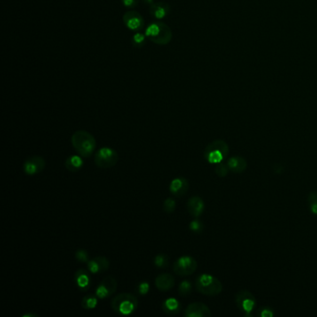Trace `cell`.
Segmentation results:
<instances>
[{
    "mask_svg": "<svg viewBox=\"0 0 317 317\" xmlns=\"http://www.w3.org/2000/svg\"><path fill=\"white\" fill-rule=\"evenodd\" d=\"M71 143L76 153L86 158L94 153L97 145L94 136L86 130L75 131L72 135Z\"/></svg>",
    "mask_w": 317,
    "mask_h": 317,
    "instance_id": "cell-1",
    "label": "cell"
},
{
    "mask_svg": "<svg viewBox=\"0 0 317 317\" xmlns=\"http://www.w3.org/2000/svg\"><path fill=\"white\" fill-rule=\"evenodd\" d=\"M145 35L150 41L158 46L169 44L173 37L171 28L162 22L152 23L145 30Z\"/></svg>",
    "mask_w": 317,
    "mask_h": 317,
    "instance_id": "cell-2",
    "label": "cell"
},
{
    "mask_svg": "<svg viewBox=\"0 0 317 317\" xmlns=\"http://www.w3.org/2000/svg\"><path fill=\"white\" fill-rule=\"evenodd\" d=\"M229 153V145L225 141L215 140L206 146L204 151V157L208 163L217 165L227 158Z\"/></svg>",
    "mask_w": 317,
    "mask_h": 317,
    "instance_id": "cell-3",
    "label": "cell"
},
{
    "mask_svg": "<svg viewBox=\"0 0 317 317\" xmlns=\"http://www.w3.org/2000/svg\"><path fill=\"white\" fill-rule=\"evenodd\" d=\"M195 288L205 296L214 297L223 292V286L218 278L208 273H203L196 279Z\"/></svg>",
    "mask_w": 317,
    "mask_h": 317,
    "instance_id": "cell-4",
    "label": "cell"
},
{
    "mask_svg": "<svg viewBox=\"0 0 317 317\" xmlns=\"http://www.w3.org/2000/svg\"><path fill=\"white\" fill-rule=\"evenodd\" d=\"M112 308L114 312L121 315L133 313L138 307V299L130 293H121L112 301Z\"/></svg>",
    "mask_w": 317,
    "mask_h": 317,
    "instance_id": "cell-5",
    "label": "cell"
},
{
    "mask_svg": "<svg viewBox=\"0 0 317 317\" xmlns=\"http://www.w3.org/2000/svg\"><path fill=\"white\" fill-rule=\"evenodd\" d=\"M118 158V154L115 150L110 147H103L96 152L94 161L100 169H110L116 165Z\"/></svg>",
    "mask_w": 317,
    "mask_h": 317,
    "instance_id": "cell-6",
    "label": "cell"
},
{
    "mask_svg": "<svg viewBox=\"0 0 317 317\" xmlns=\"http://www.w3.org/2000/svg\"><path fill=\"white\" fill-rule=\"evenodd\" d=\"M235 304L244 315L251 316L257 305V301L252 293L248 290H240L235 295Z\"/></svg>",
    "mask_w": 317,
    "mask_h": 317,
    "instance_id": "cell-7",
    "label": "cell"
},
{
    "mask_svg": "<svg viewBox=\"0 0 317 317\" xmlns=\"http://www.w3.org/2000/svg\"><path fill=\"white\" fill-rule=\"evenodd\" d=\"M197 266L195 259L191 256H183L174 263L173 271L180 276H188L196 271Z\"/></svg>",
    "mask_w": 317,
    "mask_h": 317,
    "instance_id": "cell-8",
    "label": "cell"
},
{
    "mask_svg": "<svg viewBox=\"0 0 317 317\" xmlns=\"http://www.w3.org/2000/svg\"><path fill=\"white\" fill-rule=\"evenodd\" d=\"M123 23L126 27L133 32H140L144 29L145 22L143 15L134 10H127L123 15Z\"/></svg>",
    "mask_w": 317,
    "mask_h": 317,
    "instance_id": "cell-9",
    "label": "cell"
},
{
    "mask_svg": "<svg viewBox=\"0 0 317 317\" xmlns=\"http://www.w3.org/2000/svg\"><path fill=\"white\" fill-rule=\"evenodd\" d=\"M117 289V281L113 276L104 278L96 289V295L99 299H106L112 296Z\"/></svg>",
    "mask_w": 317,
    "mask_h": 317,
    "instance_id": "cell-10",
    "label": "cell"
},
{
    "mask_svg": "<svg viewBox=\"0 0 317 317\" xmlns=\"http://www.w3.org/2000/svg\"><path fill=\"white\" fill-rule=\"evenodd\" d=\"M46 167V161L43 157L35 155L26 159L24 163V170L25 173L30 176L40 173L44 170Z\"/></svg>",
    "mask_w": 317,
    "mask_h": 317,
    "instance_id": "cell-11",
    "label": "cell"
},
{
    "mask_svg": "<svg viewBox=\"0 0 317 317\" xmlns=\"http://www.w3.org/2000/svg\"><path fill=\"white\" fill-rule=\"evenodd\" d=\"M211 314L210 309L202 303L189 304L184 312V315L186 317H210Z\"/></svg>",
    "mask_w": 317,
    "mask_h": 317,
    "instance_id": "cell-12",
    "label": "cell"
},
{
    "mask_svg": "<svg viewBox=\"0 0 317 317\" xmlns=\"http://www.w3.org/2000/svg\"><path fill=\"white\" fill-rule=\"evenodd\" d=\"M189 187H190V184H189L188 180H186L184 177H179L171 181L170 185H169V191L174 196L181 197L187 193Z\"/></svg>",
    "mask_w": 317,
    "mask_h": 317,
    "instance_id": "cell-13",
    "label": "cell"
},
{
    "mask_svg": "<svg viewBox=\"0 0 317 317\" xmlns=\"http://www.w3.org/2000/svg\"><path fill=\"white\" fill-rule=\"evenodd\" d=\"M170 11H171L170 6L164 1L154 2V4L150 6V9H149L150 14L152 15L156 20H163L170 13Z\"/></svg>",
    "mask_w": 317,
    "mask_h": 317,
    "instance_id": "cell-14",
    "label": "cell"
},
{
    "mask_svg": "<svg viewBox=\"0 0 317 317\" xmlns=\"http://www.w3.org/2000/svg\"><path fill=\"white\" fill-rule=\"evenodd\" d=\"M110 267L108 259L104 256H99L91 259L88 262V269L91 273H101L107 271Z\"/></svg>",
    "mask_w": 317,
    "mask_h": 317,
    "instance_id": "cell-15",
    "label": "cell"
},
{
    "mask_svg": "<svg viewBox=\"0 0 317 317\" xmlns=\"http://www.w3.org/2000/svg\"><path fill=\"white\" fill-rule=\"evenodd\" d=\"M186 208L189 214L193 218H199L205 210V203L203 199L199 196H193L189 199L186 204Z\"/></svg>",
    "mask_w": 317,
    "mask_h": 317,
    "instance_id": "cell-16",
    "label": "cell"
},
{
    "mask_svg": "<svg viewBox=\"0 0 317 317\" xmlns=\"http://www.w3.org/2000/svg\"><path fill=\"white\" fill-rule=\"evenodd\" d=\"M175 285V279L170 273H160L155 278V287L160 291H169Z\"/></svg>",
    "mask_w": 317,
    "mask_h": 317,
    "instance_id": "cell-17",
    "label": "cell"
},
{
    "mask_svg": "<svg viewBox=\"0 0 317 317\" xmlns=\"http://www.w3.org/2000/svg\"><path fill=\"white\" fill-rule=\"evenodd\" d=\"M226 163L230 171L233 173H242L248 168V161L239 155H235L229 158Z\"/></svg>",
    "mask_w": 317,
    "mask_h": 317,
    "instance_id": "cell-18",
    "label": "cell"
},
{
    "mask_svg": "<svg viewBox=\"0 0 317 317\" xmlns=\"http://www.w3.org/2000/svg\"><path fill=\"white\" fill-rule=\"evenodd\" d=\"M74 282L80 290L87 291L90 286V278L88 272L85 271L84 269H80L74 273Z\"/></svg>",
    "mask_w": 317,
    "mask_h": 317,
    "instance_id": "cell-19",
    "label": "cell"
},
{
    "mask_svg": "<svg viewBox=\"0 0 317 317\" xmlns=\"http://www.w3.org/2000/svg\"><path fill=\"white\" fill-rule=\"evenodd\" d=\"M162 308L165 313L169 315H175L181 311V304L177 299L169 298L164 302Z\"/></svg>",
    "mask_w": 317,
    "mask_h": 317,
    "instance_id": "cell-20",
    "label": "cell"
},
{
    "mask_svg": "<svg viewBox=\"0 0 317 317\" xmlns=\"http://www.w3.org/2000/svg\"><path fill=\"white\" fill-rule=\"evenodd\" d=\"M83 165H84V162L82 160V156L80 154L78 155L77 154L71 155L65 160V168L70 172L78 171L83 167Z\"/></svg>",
    "mask_w": 317,
    "mask_h": 317,
    "instance_id": "cell-21",
    "label": "cell"
},
{
    "mask_svg": "<svg viewBox=\"0 0 317 317\" xmlns=\"http://www.w3.org/2000/svg\"><path fill=\"white\" fill-rule=\"evenodd\" d=\"M98 305V297L94 294H89L82 299L81 306L85 310H93Z\"/></svg>",
    "mask_w": 317,
    "mask_h": 317,
    "instance_id": "cell-22",
    "label": "cell"
},
{
    "mask_svg": "<svg viewBox=\"0 0 317 317\" xmlns=\"http://www.w3.org/2000/svg\"><path fill=\"white\" fill-rule=\"evenodd\" d=\"M146 39H147V36L145 35V33H142L141 31L135 32L134 35H132L131 43L135 48H143L146 43Z\"/></svg>",
    "mask_w": 317,
    "mask_h": 317,
    "instance_id": "cell-23",
    "label": "cell"
},
{
    "mask_svg": "<svg viewBox=\"0 0 317 317\" xmlns=\"http://www.w3.org/2000/svg\"><path fill=\"white\" fill-rule=\"evenodd\" d=\"M308 205L311 212L317 215V191H312L308 195Z\"/></svg>",
    "mask_w": 317,
    "mask_h": 317,
    "instance_id": "cell-24",
    "label": "cell"
},
{
    "mask_svg": "<svg viewBox=\"0 0 317 317\" xmlns=\"http://www.w3.org/2000/svg\"><path fill=\"white\" fill-rule=\"evenodd\" d=\"M154 263L156 267L161 268V269L167 268L169 266V258H168L166 255L160 254V255L155 256V258H154Z\"/></svg>",
    "mask_w": 317,
    "mask_h": 317,
    "instance_id": "cell-25",
    "label": "cell"
},
{
    "mask_svg": "<svg viewBox=\"0 0 317 317\" xmlns=\"http://www.w3.org/2000/svg\"><path fill=\"white\" fill-rule=\"evenodd\" d=\"M178 291L181 294V296H184V297L188 296L189 294L192 292V284L187 280L183 281L179 287Z\"/></svg>",
    "mask_w": 317,
    "mask_h": 317,
    "instance_id": "cell-26",
    "label": "cell"
},
{
    "mask_svg": "<svg viewBox=\"0 0 317 317\" xmlns=\"http://www.w3.org/2000/svg\"><path fill=\"white\" fill-rule=\"evenodd\" d=\"M229 171H230V169L227 166V163L221 162V163L217 164V166L215 168V172L218 175L219 177H222V178L226 177L228 175Z\"/></svg>",
    "mask_w": 317,
    "mask_h": 317,
    "instance_id": "cell-27",
    "label": "cell"
},
{
    "mask_svg": "<svg viewBox=\"0 0 317 317\" xmlns=\"http://www.w3.org/2000/svg\"><path fill=\"white\" fill-rule=\"evenodd\" d=\"M175 208H176V201L173 199L169 197L164 201L163 209L166 213H173Z\"/></svg>",
    "mask_w": 317,
    "mask_h": 317,
    "instance_id": "cell-28",
    "label": "cell"
},
{
    "mask_svg": "<svg viewBox=\"0 0 317 317\" xmlns=\"http://www.w3.org/2000/svg\"><path fill=\"white\" fill-rule=\"evenodd\" d=\"M189 227H190V230L193 232V233H199L203 231L204 225L203 223H201V221H199V219H196V220H194L193 222H191Z\"/></svg>",
    "mask_w": 317,
    "mask_h": 317,
    "instance_id": "cell-29",
    "label": "cell"
},
{
    "mask_svg": "<svg viewBox=\"0 0 317 317\" xmlns=\"http://www.w3.org/2000/svg\"><path fill=\"white\" fill-rule=\"evenodd\" d=\"M75 258L80 263H88L89 261V253L85 249H78L75 252Z\"/></svg>",
    "mask_w": 317,
    "mask_h": 317,
    "instance_id": "cell-30",
    "label": "cell"
},
{
    "mask_svg": "<svg viewBox=\"0 0 317 317\" xmlns=\"http://www.w3.org/2000/svg\"><path fill=\"white\" fill-rule=\"evenodd\" d=\"M149 290H150V285H149L148 282L143 281V282L140 283L139 287H138V292L141 295H143V296L146 295L149 292Z\"/></svg>",
    "mask_w": 317,
    "mask_h": 317,
    "instance_id": "cell-31",
    "label": "cell"
},
{
    "mask_svg": "<svg viewBox=\"0 0 317 317\" xmlns=\"http://www.w3.org/2000/svg\"><path fill=\"white\" fill-rule=\"evenodd\" d=\"M140 0H122V3L127 9L132 10L139 4Z\"/></svg>",
    "mask_w": 317,
    "mask_h": 317,
    "instance_id": "cell-32",
    "label": "cell"
},
{
    "mask_svg": "<svg viewBox=\"0 0 317 317\" xmlns=\"http://www.w3.org/2000/svg\"><path fill=\"white\" fill-rule=\"evenodd\" d=\"M273 309H270V308H262L260 309V312H259V315L262 317H272L273 316Z\"/></svg>",
    "mask_w": 317,
    "mask_h": 317,
    "instance_id": "cell-33",
    "label": "cell"
},
{
    "mask_svg": "<svg viewBox=\"0 0 317 317\" xmlns=\"http://www.w3.org/2000/svg\"><path fill=\"white\" fill-rule=\"evenodd\" d=\"M23 317H38V315L37 314H33V313H27V314L23 315Z\"/></svg>",
    "mask_w": 317,
    "mask_h": 317,
    "instance_id": "cell-34",
    "label": "cell"
},
{
    "mask_svg": "<svg viewBox=\"0 0 317 317\" xmlns=\"http://www.w3.org/2000/svg\"><path fill=\"white\" fill-rule=\"evenodd\" d=\"M144 3H146V4H148V5H152V4H154V0H144Z\"/></svg>",
    "mask_w": 317,
    "mask_h": 317,
    "instance_id": "cell-35",
    "label": "cell"
}]
</instances>
